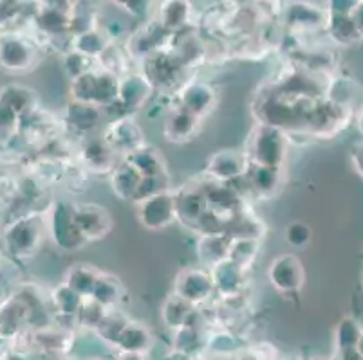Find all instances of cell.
I'll use <instances>...</instances> for the list:
<instances>
[{
    "label": "cell",
    "instance_id": "cell-1",
    "mask_svg": "<svg viewBox=\"0 0 363 360\" xmlns=\"http://www.w3.org/2000/svg\"><path fill=\"white\" fill-rule=\"evenodd\" d=\"M42 49L21 29L0 31V71L8 74H26L38 65Z\"/></svg>",
    "mask_w": 363,
    "mask_h": 360
},
{
    "label": "cell",
    "instance_id": "cell-2",
    "mask_svg": "<svg viewBox=\"0 0 363 360\" xmlns=\"http://www.w3.org/2000/svg\"><path fill=\"white\" fill-rule=\"evenodd\" d=\"M289 139L288 134L277 127L257 123L253 132L247 137L246 157L250 163L262 164V166L282 168L288 157Z\"/></svg>",
    "mask_w": 363,
    "mask_h": 360
},
{
    "label": "cell",
    "instance_id": "cell-3",
    "mask_svg": "<svg viewBox=\"0 0 363 360\" xmlns=\"http://www.w3.org/2000/svg\"><path fill=\"white\" fill-rule=\"evenodd\" d=\"M118 87H120V78L116 74L96 67L71 79L69 92L72 101L96 105L104 110L118 99Z\"/></svg>",
    "mask_w": 363,
    "mask_h": 360
},
{
    "label": "cell",
    "instance_id": "cell-4",
    "mask_svg": "<svg viewBox=\"0 0 363 360\" xmlns=\"http://www.w3.org/2000/svg\"><path fill=\"white\" fill-rule=\"evenodd\" d=\"M48 233L45 218L40 214H26L16 218L4 231V245L11 256L29 257L40 249L44 234Z\"/></svg>",
    "mask_w": 363,
    "mask_h": 360
},
{
    "label": "cell",
    "instance_id": "cell-5",
    "mask_svg": "<svg viewBox=\"0 0 363 360\" xmlns=\"http://www.w3.org/2000/svg\"><path fill=\"white\" fill-rule=\"evenodd\" d=\"M45 226L52 243L64 252H72L87 245L72 216V204L67 200H58L49 207Z\"/></svg>",
    "mask_w": 363,
    "mask_h": 360
},
{
    "label": "cell",
    "instance_id": "cell-6",
    "mask_svg": "<svg viewBox=\"0 0 363 360\" xmlns=\"http://www.w3.org/2000/svg\"><path fill=\"white\" fill-rule=\"evenodd\" d=\"M141 74L147 78L150 87L154 91H161V94H167L174 88V92L179 91L181 85L184 83L183 65L177 62L168 51H160L156 54L141 59Z\"/></svg>",
    "mask_w": 363,
    "mask_h": 360
},
{
    "label": "cell",
    "instance_id": "cell-7",
    "mask_svg": "<svg viewBox=\"0 0 363 360\" xmlns=\"http://www.w3.org/2000/svg\"><path fill=\"white\" fill-rule=\"evenodd\" d=\"M354 112L351 108L340 107L328 98L318 99L308 121V135L316 139H331L345 130L351 123Z\"/></svg>",
    "mask_w": 363,
    "mask_h": 360
},
{
    "label": "cell",
    "instance_id": "cell-8",
    "mask_svg": "<svg viewBox=\"0 0 363 360\" xmlns=\"http://www.w3.org/2000/svg\"><path fill=\"white\" fill-rule=\"evenodd\" d=\"M328 9L308 2V0H288L284 4L282 20L291 36H303L325 29Z\"/></svg>",
    "mask_w": 363,
    "mask_h": 360
},
{
    "label": "cell",
    "instance_id": "cell-9",
    "mask_svg": "<svg viewBox=\"0 0 363 360\" xmlns=\"http://www.w3.org/2000/svg\"><path fill=\"white\" fill-rule=\"evenodd\" d=\"M138 222L148 231H163L176 222V194L164 190L136 202Z\"/></svg>",
    "mask_w": 363,
    "mask_h": 360
},
{
    "label": "cell",
    "instance_id": "cell-10",
    "mask_svg": "<svg viewBox=\"0 0 363 360\" xmlns=\"http://www.w3.org/2000/svg\"><path fill=\"white\" fill-rule=\"evenodd\" d=\"M267 279L282 296H295L306 285V269L296 254H280L267 267Z\"/></svg>",
    "mask_w": 363,
    "mask_h": 360
},
{
    "label": "cell",
    "instance_id": "cell-11",
    "mask_svg": "<svg viewBox=\"0 0 363 360\" xmlns=\"http://www.w3.org/2000/svg\"><path fill=\"white\" fill-rule=\"evenodd\" d=\"M101 137H104V141L114 153L123 158L147 144L143 128L130 115L112 119V123H108Z\"/></svg>",
    "mask_w": 363,
    "mask_h": 360
},
{
    "label": "cell",
    "instance_id": "cell-12",
    "mask_svg": "<svg viewBox=\"0 0 363 360\" xmlns=\"http://www.w3.org/2000/svg\"><path fill=\"white\" fill-rule=\"evenodd\" d=\"M72 216L85 242H100L112 231V216L104 206L94 202L72 204Z\"/></svg>",
    "mask_w": 363,
    "mask_h": 360
},
{
    "label": "cell",
    "instance_id": "cell-13",
    "mask_svg": "<svg viewBox=\"0 0 363 360\" xmlns=\"http://www.w3.org/2000/svg\"><path fill=\"white\" fill-rule=\"evenodd\" d=\"M216 292L212 274L208 269H184L177 274L174 281V294L183 297L194 306L206 303Z\"/></svg>",
    "mask_w": 363,
    "mask_h": 360
},
{
    "label": "cell",
    "instance_id": "cell-14",
    "mask_svg": "<svg viewBox=\"0 0 363 360\" xmlns=\"http://www.w3.org/2000/svg\"><path fill=\"white\" fill-rule=\"evenodd\" d=\"M152 92H154V88L150 87V83L141 72H128L120 78L118 99L112 105L120 108L121 117L132 115L148 103Z\"/></svg>",
    "mask_w": 363,
    "mask_h": 360
},
{
    "label": "cell",
    "instance_id": "cell-15",
    "mask_svg": "<svg viewBox=\"0 0 363 360\" xmlns=\"http://www.w3.org/2000/svg\"><path fill=\"white\" fill-rule=\"evenodd\" d=\"M216 103L217 92L213 91L212 85H208L206 81H199V79L184 81L179 91L174 94V105L197 115L199 119L210 114Z\"/></svg>",
    "mask_w": 363,
    "mask_h": 360
},
{
    "label": "cell",
    "instance_id": "cell-16",
    "mask_svg": "<svg viewBox=\"0 0 363 360\" xmlns=\"http://www.w3.org/2000/svg\"><path fill=\"white\" fill-rule=\"evenodd\" d=\"M176 194V222L194 229L204 211L208 209L204 198V178L203 180H190L183 184Z\"/></svg>",
    "mask_w": 363,
    "mask_h": 360
},
{
    "label": "cell",
    "instance_id": "cell-17",
    "mask_svg": "<svg viewBox=\"0 0 363 360\" xmlns=\"http://www.w3.org/2000/svg\"><path fill=\"white\" fill-rule=\"evenodd\" d=\"M172 33H168L156 20L140 25L127 40V51L134 59H145L156 52L164 51Z\"/></svg>",
    "mask_w": 363,
    "mask_h": 360
},
{
    "label": "cell",
    "instance_id": "cell-18",
    "mask_svg": "<svg viewBox=\"0 0 363 360\" xmlns=\"http://www.w3.org/2000/svg\"><path fill=\"white\" fill-rule=\"evenodd\" d=\"M250 161L244 151L220 150L210 157L206 164V177L217 182H232L246 175Z\"/></svg>",
    "mask_w": 363,
    "mask_h": 360
},
{
    "label": "cell",
    "instance_id": "cell-19",
    "mask_svg": "<svg viewBox=\"0 0 363 360\" xmlns=\"http://www.w3.org/2000/svg\"><path fill=\"white\" fill-rule=\"evenodd\" d=\"M201 121L197 115L190 114L184 108L177 107V105H172L170 110L164 115L163 123V135L168 143L183 144L192 141L197 134H199Z\"/></svg>",
    "mask_w": 363,
    "mask_h": 360
},
{
    "label": "cell",
    "instance_id": "cell-20",
    "mask_svg": "<svg viewBox=\"0 0 363 360\" xmlns=\"http://www.w3.org/2000/svg\"><path fill=\"white\" fill-rule=\"evenodd\" d=\"M78 151H80L82 164L92 173H111L116 166L118 155L108 148L104 137L87 135L82 139Z\"/></svg>",
    "mask_w": 363,
    "mask_h": 360
},
{
    "label": "cell",
    "instance_id": "cell-21",
    "mask_svg": "<svg viewBox=\"0 0 363 360\" xmlns=\"http://www.w3.org/2000/svg\"><path fill=\"white\" fill-rule=\"evenodd\" d=\"M104 110L96 105L82 103V101H71L65 107L64 124L72 132L80 135V139L91 135V132L100 124Z\"/></svg>",
    "mask_w": 363,
    "mask_h": 360
},
{
    "label": "cell",
    "instance_id": "cell-22",
    "mask_svg": "<svg viewBox=\"0 0 363 360\" xmlns=\"http://www.w3.org/2000/svg\"><path fill=\"white\" fill-rule=\"evenodd\" d=\"M192 0H161L154 20L168 33H177L192 28Z\"/></svg>",
    "mask_w": 363,
    "mask_h": 360
},
{
    "label": "cell",
    "instance_id": "cell-23",
    "mask_svg": "<svg viewBox=\"0 0 363 360\" xmlns=\"http://www.w3.org/2000/svg\"><path fill=\"white\" fill-rule=\"evenodd\" d=\"M246 269H242V267H239L237 263H233L232 260L226 257L224 262H220L219 265H216L210 270L216 292L220 297H224V299L240 296V292L246 286Z\"/></svg>",
    "mask_w": 363,
    "mask_h": 360
},
{
    "label": "cell",
    "instance_id": "cell-24",
    "mask_svg": "<svg viewBox=\"0 0 363 360\" xmlns=\"http://www.w3.org/2000/svg\"><path fill=\"white\" fill-rule=\"evenodd\" d=\"M244 178H246L252 194L259 198H272L275 197L280 184H282V168L250 163Z\"/></svg>",
    "mask_w": 363,
    "mask_h": 360
},
{
    "label": "cell",
    "instance_id": "cell-25",
    "mask_svg": "<svg viewBox=\"0 0 363 360\" xmlns=\"http://www.w3.org/2000/svg\"><path fill=\"white\" fill-rule=\"evenodd\" d=\"M152 346H154V335H152V330L148 328L145 323L128 319V323L125 325V328L121 330L120 337H118L114 348H116V352L141 353V355H148Z\"/></svg>",
    "mask_w": 363,
    "mask_h": 360
},
{
    "label": "cell",
    "instance_id": "cell-26",
    "mask_svg": "<svg viewBox=\"0 0 363 360\" xmlns=\"http://www.w3.org/2000/svg\"><path fill=\"white\" fill-rule=\"evenodd\" d=\"M323 98L356 112L363 105V87L352 78H333L328 81Z\"/></svg>",
    "mask_w": 363,
    "mask_h": 360
},
{
    "label": "cell",
    "instance_id": "cell-27",
    "mask_svg": "<svg viewBox=\"0 0 363 360\" xmlns=\"http://www.w3.org/2000/svg\"><path fill=\"white\" fill-rule=\"evenodd\" d=\"M230 245H232V236L226 233L201 234V240L197 243V256L203 269L212 270L213 267L224 262L230 252Z\"/></svg>",
    "mask_w": 363,
    "mask_h": 360
},
{
    "label": "cell",
    "instance_id": "cell-28",
    "mask_svg": "<svg viewBox=\"0 0 363 360\" xmlns=\"http://www.w3.org/2000/svg\"><path fill=\"white\" fill-rule=\"evenodd\" d=\"M111 187L112 193L116 194L121 200H127L132 202L134 200V194H136L138 186L141 182V173L132 166L128 161H121L114 166V170L111 171Z\"/></svg>",
    "mask_w": 363,
    "mask_h": 360
},
{
    "label": "cell",
    "instance_id": "cell-29",
    "mask_svg": "<svg viewBox=\"0 0 363 360\" xmlns=\"http://www.w3.org/2000/svg\"><path fill=\"white\" fill-rule=\"evenodd\" d=\"M125 285L118 276L111 272H100L91 297L105 308H118L125 299Z\"/></svg>",
    "mask_w": 363,
    "mask_h": 360
},
{
    "label": "cell",
    "instance_id": "cell-30",
    "mask_svg": "<svg viewBox=\"0 0 363 360\" xmlns=\"http://www.w3.org/2000/svg\"><path fill=\"white\" fill-rule=\"evenodd\" d=\"M194 315H196V306L184 301L183 297L176 296V294H170L161 305V321L172 332L192 323Z\"/></svg>",
    "mask_w": 363,
    "mask_h": 360
},
{
    "label": "cell",
    "instance_id": "cell-31",
    "mask_svg": "<svg viewBox=\"0 0 363 360\" xmlns=\"http://www.w3.org/2000/svg\"><path fill=\"white\" fill-rule=\"evenodd\" d=\"M125 161H128L132 166L136 168L141 177H163V175H168L163 155L156 148L148 146V144H145L143 148L136 150L128 157H125Z\"/></svg>",
    "mask_w": 363,
    "mask_h": 360
},
{
    "label": "cell",
    "instance_id": "cell-32",
    "mask_svg": "<svg viewBox=\"0 0 363 360\" xmlns=\"http://www.w3.org/2000/svg\"><path fill=\"white\" fill-rule=\"evenodd\" d=\"M100 272L101 270H98L94 265H89V263H74L65 272L64 283L76 294H80L82 297H91Z\"/></svg>",
    "mask_w": 363,
    "mask_h": 360
},
{
    "label": "cell",
    "instance_id": "cell-33",
    "mask_svg": "<svg viewBox=\"0 0 363 360\" xmlns=\"http://www.w3.org/2000/svg\"><path fill=\"white\" fill-rule=\"evenodd\" d=\"M323 31H325V35L329 36L333 44L338 45V47H349V45L356 44L358 40H362L351 16L329 15L328 24H325Z\"/></svg>",
    "mask_w": 363,
    "mask_h": 360
},
{
    "label": "cell",
    "instance_id": "cell-34",
    "mask_svg": "<svg viewBox=\"0 0 363 360\" xmlns=\"http://www.w3.org/2000/svg\"><path fill=\"white\" fill-rule=\"evenodd\" d=\"M0 103H4L18 117H22V115L29 114V112L36 108V94L35 91L24 87V85H6L0 91Z\"/></svg>",
    "mask_w": 363,
    "mask_h": 360
},
{
    "label": "cell",
    "instance_id": "cell-35",
    "mask_svg": "<svg viewBox=\"0 0 363 360\" xmlns=\"http://www.w3.org/2000/svg\"><path fill=\"white\" fill-rule=\"evenodd\" d=\"M111 44V40L104 33V29H89V31L78 33V35L71 36V49L80 54L89 56L92 59H98L105 47Z\"/></svg>",
    "mask_w": 363,
    "mask_h": 360
},
{
    "label": "cell",
    "instance_id": "cell-36",
    "mask_svg": "<svg viewBox=\"0 0 363 360\" xmlns=\"http://www.w3.org/2000/svg\"><path fill=\"white\" fill-rule=\"evenodd\" d=\"M226 234L232 238H252V240H260L264 234V223L260 218H257L252 211H247L246 206L233 214V218L228 223Z\"/></svg>",
    "mask_w": 363,
    "mask_h": 360
},
{
    "label": "cell",
    "instance_id": "cell-37",
    "mask_svg": "<svg viewBox=\"0 0 363 360\" xmlns=\"http://www.w3.org/2000/svg\"><path fill=\"white\" fill-rule=\"evenodd\" d=\"M130 54H128L127 47H121L118 42H111V44L105 47V51L101 52V56L98 58V67H101L104 71L112 72V74H116L118 78L121 76L128 74L130 71Z\"/></svg>",
    "mask_w": 363,
    "mask_h": 360
},
{
    "label": "cell",
    "instance_id": "cell-38",
    "mask_svg": "<svg viewBox=\"0 0 363 360\" xmlns=\"http://www.w3.org/2000/svg\"><path fill=\"white\" fill-rule=\"evenodd\" d=\"M84 299L85 297H82L80 294H76L74 290L69 289L64 281L51 292L52 306H55V310L58 312V315L67 317V319H74V321L78 312H80L82 305H84Z\"/></svg>",
    "mask_w": 363,
    "mask_h": 360
},
{
    "label": "cell",
    "instance_id": "cell-39",
    "mask_svg": "<svg viewBox=\"0 0 363 360\" xmlns=\"http://www.w3.org/2000/svg\"><path fill=\"white\" fill-rule=\"evenodd\" d=\"M127 323L128 317L125 315L120 308H108L100 325L94 328V332H96V335L100 337L101 341L107 342V344H111L112 348H114L118 337H120L121 330L125 328Z\"/></svg>",
    "mask_w": 363,
    "mask_h": 360
},
{
    "label": "cell",
    "instance_id": "cell-40",
    "mask_svg": "<svg viewBox=\"0 0 363 360\" xmlns=\"http://www.w3.org/2000/svg\"><path fill=\"white\" fill-rule=\"evenodd\" d=\"M363 326L352 317H343L335 326V352H345V349H356L359 337H362Z\"/></svg>",
    "mask_w": 363,
    "mask_h": 360
},
{
    "label": "cell",
    "instance_id": "cell-41",
    "mask_svg": "<svg viewBox=\"0 0 363 360\" xmlns=\"http://www.w3.org/2000/svg\"><path fill=\"white\" fill-rule=\"evenodd\" d=\"M260 249V240H252V238H232V245L228 252V260H232L242 269H250L255 262L257 254Z\"/></svg>",
    "mask_w": 363,
    "mask_h": 360
},
{
    "label": "cell",
    "instance_id": "cell-42",
    "mask_svg": "<svg viewBox=\"0 0 363 360\" xmlns=\"http://www.w3.org/2000/svg\"><path fill=\"white\" fill-rule=\"evenodd\" d=\"M201 346V333L194 323L181 326L174 330V348L176 352L188 355V353H196V349Z\"/></svg>",
    "mask_w": 363,
    "mask_h": 360
},
{
    "label": "cell",
    "instance_id": "cell-43",
    "mask_svg": "<svg viewBox=\"0 0 363 360\" xmlns=\"http://www.w3.org/2000/svg\"><path fill=\"white\" fill-rule=\"evenodd\" d=\"M62 64H64V72L67 74L69 79H74L78 76L85 74V72L92 71V69L98 67V59H92L89 56L80 54V52L69 51L64 52V59H62Z\"/></svg>",
    "mask_w": 363,
    "mask_h": 360
},
{
    "label": "cell",
    "instance_id": "cell-44",
    "mask_svg": "<svg viewBox=\"0 0 363 360\" xmlns=\"http://www.w3.org/2000/svg\"><path fill=\"white\" fill-rule=\"evenodd\" d=\"M108 308L101 306L100 303H96L92 297H85L84 305H82L80 312L76 315V325L84 326V328L94 330L101 323L104 315L107 313Z\"/></svg>",
    "mask_w": 363,
    "mask_h": 360
},
{
    "label": "cell",
    "instance_id": "cell-45",
    "mask_svg": "<svg viewBox=\"0 0 363 360\" xmlns=\"http://www.w3.org/2000/svg\"><path fill=\"white\" fill-rule=\"evenodd\" d=\"M284 238H286V242L291 247H295V249H303V247H308L309 243H311L313 231L308 223L293 222L286 227V231H284Z\"/></svg>",
    "mask_w": 363,
    "mask_h": 360
},
{
    "label": "cell",
    "instance_id": "cell-46",
    "mask_svg": "<svg viewBox=\"0 0 363 360\" xmlns=\"http://www.w3.org/2000/svg\"><path fill=\"white\" fill-rule=\"evenodd\" d=\"M252 9L259 16L260 24H269L282 16L284 2L282 0H253Z\"/></svg>",
    "mask_w": 363,
    "mask_h": 360
},
{
    "label": "cell",
    "instance_id": "cell-47",
    "mask_svg": "<svg viewBox=\"0 0 363 360\" xmlns=\"http://www.w3.org/2000/svg\"><path fill=\"white\" fill-rule=\"evenodd\" d=\"M170 190V182H168V175H163V177H143L141 178L140 186H138L136 194H134V200L132 202L136 204L143 198L152 197V194L160 193V191Z\"/></svg>",
    "mask_w": 363,
    "mask_h": 360
},
{
    "label": "cell",
    "instance_id": "cell-48",
    "mask_svg": "<svg viewBox=\"0 0 363 360\" xmlns=\"http://www.w3.org/2000/svg\"><path fill=\"white\" fill-rule=\"evenodd\" d=\"M362 2L363 0H328L325 9H328L329 15L351 16Z\"/></svg>",
    "mask_w": 363,
    "mask_h": 360
},
{
    "label": "cell",
    "instance_id": "cell-49",
    "mask_svg": "<svg viewBox=\"0 0 363 360\" xmlns=\"http://www.w3.org/2000/svg\"><path fill=\"white\" fill-rule=\"evenodd\" d=\"M114 4H116L118 8L125 9L127 13H130V15L141 16L147 11L148 0H116Z\"/></svg>",
    "mask_w": 363,
    "mask_h": 360
},
{
    "label": "cell",
    "instance_id": "cell-50",
    "mask_svg": "<svg viewBox=\"0 0 363 360\" xmlns=\"http://www.w3.org/2000/svg\"><path fill=\"white\" fill-rule=\"evenodd\" d=\"M351 164L356 173L363 178V139L351 148Z\"/></svg>",
    "mask_w": 363,
    "mask_h": 360
},
{
    "label": "cell",
    "instance_id": "cell-51",
    "mask_svg": "<svg viewBox=\"0 0 363 360\" xmlns=\"http://www.w3.org/2000/svg\"><path fill=\"white\" fill-rule=\"evenodd\" d=\"M36 2H38L40 6H44V8L71 11V0H36Z\"/></svg>",
    "mask_w": 363,
    "mask_h": 360
},
{
    "label": "cell",
    "instance_id": "cell-52",
    "mask_svg": "<svg viewBox=\"0 0 363 360\" xmlns=\"http://www.w3.org/2000/svg\"><path fill=\"white\" fill-rule=\"evenodd\" d=\"M351 18H352V22H354L356 29H358L359 36L363 38V2L358 6V8H356V11L352 13Z\"/></svg>",
    "mask_w": 363,
    "mask_h": 360
},
{
    "label": "cell",
    "instance_id": "cell-53",
    "mask_svg": "<svg viewBox=\"0 0 363 360\" xmlns=\"http://www.w3.org/2000/svg\"><path fill=\"white\" fill-rule=\"evenodd\" d=\"M253 0H223V4L230 9H237V8H247V6H252Z\"/></svg>",
    "mask_w": 363,
    "mask_h": 360
},
{
    "label": "cell",
    "instance_id": "cell-54",
    "mask_svg": "<svg viewBox=\"0 0 363 360\" xmlns=\"http://www.w3.org/2000/svg\"><path fill=\"white\" fill-rule=\"evenodd\" d=\"M114 360H148V359H147V355H141V353L118 352V355L114 356Z\"/></svg>",
    "mask_w": 363,
    "mask_h": 360
},
{
    "label": "cell",
    "instance_id": "cell-55",
    "mask_svg": "<svg viewBox=\"0 0 363 360\" xmlns=\"http://www.w3.org/2000/svg\"><path fill=\"white\" fill-rule=\"evenodd\" d=\"M356 127H358V132L363 137V105L358 108V112H356Z\"/></svg>",
    "mask_w": 363,
    "mask_h": 360
},
{
    "label": "cell",
    "instance_id": "cell-56",
    "mask_svg": "<svg viewBox=\"0 0 363 360\" xmlns=\"http://www.w3.org/2000/svg\"><path fill=\"white\" fill-rule=\"evenodd\" d=\"M8 344H9V342L6 341L4 337H0V356L4 355L6 352H8Z\"/></svg>",
    "mask_w": 363,
    "mask_h": 360
},
{
    "label": "cell",
    "instance_id": "cell-57",
    "mask_svg": "<svg viewBox=\"0 0 363 360\" xmlns=\"http://www.w3.org/2000/svg\"><path fill=\"white\" fill-rule=\"evenodd\" d=\"M356 352H358L359 359L363 360V332H362V337H359V341H358V346H356Z\"/></svg>",
    "mask_w": 363,
    "mask_h": 360
},
{
    "label": "cell",
    "instance_id": "cell-58",
    "mask_svg": "<svg viewBox=\"0 0 363 360\" xmlns=\"http://www.w3.org/2000/svg\"><path fill=\"white\" fill-rule=\"evenodd\" d=\"M85 360H107V359H101V356H89V359Z\"/></svg>",
    "mask_w": 363,
    "mask_h": 360
},
{
    "label": "cell",
    "instance_id": "cell-59",
    "mask_svg": "<svg viewBox=\"0 0 363 360\" xmlns=\"http://www.w3.org/2000/svg\"><path fill=\"white\" fill-rule=\"evenodd\" d=\"M0 360H9V356H8V352H6V353H4V355L0 356Z\"/></svg>",
    "mask_w": 363,
    "mask_h": 360
},
{
    "label": "cell",
    "instance_id": "cell-60",
    "mask_svg": "<svg viewBox=\"0 0 363 360\" xmlns=\"http://www.w3.org/2000/svg\"><path fill=\"white\" fill-rule=\"evenodd\" d=\"M362 286H363V274H362Z\"/></svg>",
    "mask_w": 363,
    "mask_h": 360
},
{
    "label": "cell",
    "instance_id": "cell-61",
    "mask_svg": "<svg viewBox=\"0 0 363 360\" xmlns=\"http://www.w3.org/2000/svg\"><path fill=\"white\" fill-rule=\"evenodd\" d=\"M111 2H116V0H111Z\"/></svg>",
    "mask_w": 363,
    "mask_h": 360
},
{
    "label": "cell",
    "instance_id": "cell-62",
    "mask_svg": "<svg viewBox=\"0 0 363 360\" xmlns=\"http://www.w3.org/2000/svg\"><path fill=\"white\" fill-rule=\"evenodd\" d=\"M291 360H295V359H291Z\"/></svg>",
    "mask_w": 363,
    "mask_h": 360
},
{
    "label": "cell",
    "instance_id": "cell-63",
    "mask_svg": "<svg viewBox=\"0 0 363 360\" xmlns=\"http://www.w3.org/2000/svg\"><path fill=\"white\" fill-rule=\"evenodd\" d=\"M0 31H2V29H0Z\"/></svg>",
    "mask_w": 363,
    "mask_h": 360
}]
</instances>
